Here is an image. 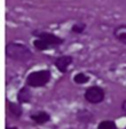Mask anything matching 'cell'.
Here are the masks:
<instances>
[{
    "label": "cell",
    "instance_id": "obj_11",
    "mask_svg": "<svg viewBox=\"0 0 126 129\" xmlns=\"http://www.w3.org/2000/svg\"><path fill=\"white\" fill-rule=\"evenodd\" d=\"M33 46L36 47V49H38V50H47L48 48H51V46H49L47 42H45L44 40H41V39H36L34 40Z\"/></svg>",
    "mask_w": 126,
    "mask_h": 129
},
{
    "label": "cell",
    "instance_id": "obj_5",
    "mask_svg": "<svg viewBox=\"0 0 126 129\" xmlns=\"http://www.w3.org/2000/svg\"><path fill=\"white\" fill-rule=\"evenodd\" d=\"M73 58L72 56H69V55H64V56H61L58 57L57 59L55 61V66L56 69H57L60 72L64 73L67 72V70H68V68L70 66V64L72 63Z\"/></svg>",
    "mask_w": 126,
    "mask_h": 129
},
{
    "label": "cell",
    "instance_id": "obj_9",
    "mask_svg": "<svg viewBox=\"0 0 126 129\" xmlns=\"http://www.w3.org/2000/svg\"><path fill=\"white\" fill-rule=\"evenodd\" d=\"M9 109H10V113L15 118H19L23 113L22 107L19 106L18 104H15V103H9Z\"/></svg>",
    "mask_w": 126,
    "mask_h": 129
},
{
    "label": "cell",
    "instance_id": "obj_4",
    "mask_svg": "<svg viewBox=\"0 0 126 129\" xmlns=\"http://www.w3.org/2000/svg\"><path fill=\"white\" fill-rule=\"evenodd\" d=\"M38 39L44 40V41L47 42L51 47L58 46V45H61L63 42L62 38H60V37L55 36V34H53V33H48V32H40V33L38 34Z\"/></svg>",
    "mask_w": 126,
    "mask_h": 129
},
{
    "label": "cell",
    "instance_id": "obj_1",
    "mask_svg": "<svg viewBox=\"0 0 126 129\" xmlns=\"http://www.w3.org/2000/svg\"><path fill=\"white\" fill-rule=\"evenodd\" d=\"M6 54L8 57L18 62H27L32 57L31 50L25 45L17 42H9L6 46Z\"/></svg>",
    "mask_w": 126,
    "mask_h": 129
},
{
    "label": "cell",
    "instance_id": "obj_15",
    "mask_svg": "<svg viewBox=\"0 0 126 129\" xmlns=\"http://www.w3.org/2000/svg\"><path fill=\"white\" fill-rule=\"evenodd\" d=\"M6 129H17V127H7Z\"/></svg>",
    "mask_w": 126,
    "mask_h": 129
},
{
    "label": "cell",
    "instance_id": "obj_6",
    "mask_svg": "<svg viewBox=\"0 0 126 129\" xmlns=\"http://www.w3.org/2000/svg\"><path fill=\"white\" fill-rule=\"evenodd\" d=\"M31 119L33 120L36 123L38 124H43V123H46L51 120V115L48 113L41 111V112H38V113H34V114L31 115Z\"/></svg>",
    "mask_w": 126,
    "mask_h": 129
},
{
    "label": "cell",
    "instance_id": "obj_7",
    "mask_svg": "<svg viewBox=\"0 0 126 129\" xmlns=\"http://www.w3.org/2000/svg\"><path fill=\"white\" fill-rule=\"evenodd\" d=\"M114 36L118 41L126 45V25H119L115 27Z\"/></svg>",
    "mask_w": 126,
    "mask_h": 129
},
{
    "label": "cell",
    "instance_id": "obj_13",
    "mask_svg": "<svg viewBox=\"0 0 126 129\" xmlns=\"http://www.w3.org/2000/svg\"><path fill=\"white\" fill-rule=\"evenodd\" d=\"M86 29V25L82 24V23H77V24L72 25V29H71V31L75 32V33H82V32L85 31Z\"/></svg>",
    "mask_w": 126,
    "mask_h": 129
},
{
    "label": "cell",
    "instance_id": "obj_14",
    "mask_svg": "<svg viewBox=\"0 0 126 129\" xmlns=\"http://www.w3.org/2000/svg\"><path fill=\"white\" fill-rule=\"evenodd\" d=\"M121 109H123V111L126 113V100L123 102V104H121Z\"/></svg>",
    "mask_w": 126,
    "mask_h": 129
},
{
    "label": "cell",
    "instance_id": "obj_8",
    "mask_svg": "<svg viewBox=\"0 0 126 129\" xmlns=\"http://www.w3.org/2000/svg\"><path fill=\"white\" fill-rule=\"evenodd\" d=\"M17 101L19 103H29L31 101V93L27 87H23L19 89L17 94Z\"/></svg>",
    "mask_w": 126,
    "mask_h": 129
},
{
    "label": "cell",
    "instance_id": "obj_3",
    "mask_svg": "<svg viewBox=\"0 0 126 129\" xmlns=\"http://www.w3.org/2000/svg\"><path fill=\"white\" fill-rule=\"evenodd\" d=\"M104 90L102 88L97 87V86H93L90 87L85 91V100L91 104H99L104 100Z\"/></svg>",
    "mask_w": 126,
    "mask_h": 129
},
{
    "label": "cell",
    "instance_id": "obj_10",
    "mask_svg": "<svg viewBox=\"0 0 126 129\" xmlns=\"http://www.w3.org/2000/svg\"><path fill=\"white\" fill-rule=\"evenodd\" d=\"M97 129H117V126L111 120H104V121H101L99 123Z\"/></svg>",
    "mask_w": 126,
    "mask_h": 129
},
{
    "label": "cell",
    "instance_id": "obj_2",
    "mask_svg": "<svg viewBox=\"0 0 126 129\" xmlns=\"http://www.w3.org/2000/svg\"><path fill=\"white\" fill-rule=\"evenodd\" d=\"M49 80H51V72L48 70L34 71L28 76L27 85L33 88L44 87L49 82Z\"/></svg>",
    "mask_w": 126,
    "mask_h": 129
},
{
    "label": "cell",
    "instance_id": "obj_12",
    "mask_svg": "<svg viewBox=\"0 0 126 129\" xmlns=\"http://www.w3.org/2000/svg\"><path fill=\"white\" fill-rule=\"evenodd\" d=\"M88 80H90V78L86 76L85 73H78V74L75 76V78H73V81H75L76 83H78V85L86 83V82H88Z\"/></svg>",
    "mask_w": 126,
    "mask_h": 129
}]
</instances>
